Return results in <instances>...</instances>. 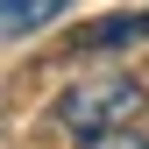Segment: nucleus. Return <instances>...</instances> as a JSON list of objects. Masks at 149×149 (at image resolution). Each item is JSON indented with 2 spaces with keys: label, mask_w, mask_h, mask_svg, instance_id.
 Masks as SVG:
<instances>
[{
  "label": "nucleus",
  "mask_w": 149,
  "mask_h": 149,
  "mask_svg": "<svg viewBox=\"0 0 149 149\" xmlns=\"http://www.w3.org/2000/svg\"><path fill=\"white\" fill-rule=\"evenodd\" d=\"M142 78L135 71H85V78H71L64 85V100H57V121L71 128L78 142H92V135H114V128H128L142 114Z\"/></svg>",
  "instance_id": "nucleus-1"
},
{
  "label": "nucleus",
  "mask_w": 149,
  "mask_h": 149,
  "mask_svg": "<svg viewBox=\"0 0 149 149\" xmlns=\"http://www.w3.org/2000/svg\"><path fill=\"white\" fill-rule=\"evenodd\" d=\"M64 7H78V0H0V43H22V36L50 29Z\"/></svg>",
  "instance_id": "nucleus-2"
},
{
  "label": "nucleus",
  "mask_w": 149,
  "mask_h": 149,
  "mask_svg": "<svg viewBox=\"0 0 149 149\" xmlns=\"http://www.w3.org/2000/svg\"><path fill=\"white\" fill-rule=\"evenodd\" d=\"M135 36H149V7H135V14H114V22H92V29H78V36H71V50H114V43H135Z\"/></svg>",
  "instance_id": "nucleus-3"
},
{
  "label": "nucleus",
  "mask_w": 149,
  "mask_h": 149,
  "mask_svg": "<svg viewBox=\"0 0 149 149\" xmlns=\"http://www.w3.org/2000/svg\"><path fill=\"white\" fill-rule=\"evenodd\" d=\"M78 149H149V135H135V128H114V135H92Z\"/></svg>",
  "instance_id": "nucleus-4"
}]
</instances>
